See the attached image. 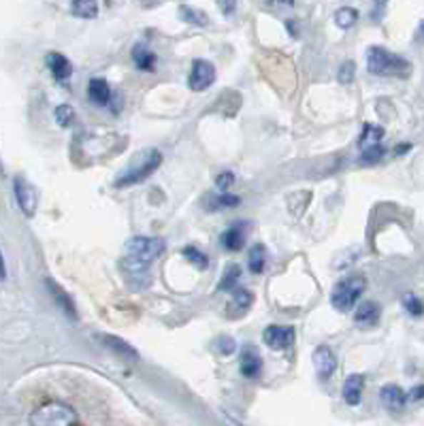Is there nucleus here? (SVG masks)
<instances>
[{
  "instance_id": "f257e3e1",
  "label": "nucleus",
  "mask_w": 424,
  "mask_h": 426,
  "mask_svg": "<svg viewBox=\"0 0 424 426\" xmlns=\"http://www.w3.org/2000/svg\"><path fill=\"white\" fill-rule=\"evenodd\" d=\"M164 252V241L153 237H133L126 243V258L122 263L124 269H133L135 273H143L149 263H153Z\"/></svg>"
},
{
  "instance_id": "f03ea898",
  "label": "nucleus",
  "mask_w": 424,
  "mask_h": 426,
  "mask_svg": "<svg viewBox=\"0 0 424 426\" xmlns=\"http://www.w3.org/2000/svg\"><path fill=\"white\" fill-rule=\"evenodd\" d=\"M367 69L373 75L380 77H408L412 66L405 58L384 49V47H371L367 51Z\"/></svg>"
},
{
  "instance_id": "7ed1b4c3",
  "label": "nucleus",
  "mask_w": 424,
  "mask_h": 426,
  "mask_svg": "<svg viewBox=\"0 0 424 426\" xmlns=\"http://www.w3.org/2000/svg\"><path fill=\"white\" fill-rule=\"evenodd\" d=\"M30 426H79V418L73 407L58 401H49L32 412Z\"/></svg>"
},
{
  "instance_id": "20e7f679",
  "label": "nucleus",
  "mask_w": 424,
  "mask_h": 426,
  "mask_svg": "<svg viewBox=\"0 0 424 426\" xmlns=\"http://www.w3.org/2000/svg\"><path fill=\"white\" fill-rule=\"evenodd\" d=\"M365 285H367V282H365L363 275H350V278L341 280L339 284L335 285L333 296H330L333 307L339 309V311H350L358 303V298L363 296Z\"/></svg>"
},
{
  "instance_id": "39448f33",
  "label": "nucleus",
  "mask_w": 424,
  "mask_h": 426,
  "mask_svg": "<svg viewBox=\"0 0 424 426\" xmlns=\"http://www.w3.org/2000/svg\"><path fill=\"white\" fill-rule=\"evenodd\" d=\"M160 162H162V156H160V151H156V149H149L145 156L141 158V162L135 166V168H131L126 175H122L120 179H118V188H128V186H135V183H139V181H145L158 166H160Z\"/></svg>"
},
{
  "instance_id": "423d86ee",
  "label": "nucleus",
  "mask_w": 424,
  "mask_h": 426,
  "mask_svg": "<svg viewBox=\"0 0 424 426\" xmlns=\"http://www.w3.org/2000/svg\"><path fill=\"white\" fill-rule=\"evenodd\" d=\"M216 79V66L207 60H194L192 64V71L188 75V83H190V90L194 92H203L207 90Z\"/></svg>"
},
{
  "instance_id": "0eeeda50",
  "label": "nucleus",
  "mask_w": 424,
  "mask_h": 426,
  "mask_svg": "<svg viewBox=\"0 0 424 426\" xmlns=\"http://www.w3.org/2000/svg\"><path fill=\"white\" fill-rule=\"evenodd\" d=\"M13 190H15V198H17V203H19V209H21L26 215H34V211H36V192H34V188H32L26 179L15 177Z\"/></svg>"
},
{
  "instance_id": "6e6552de",
  "label": "nucleus",
  "mask_w": 424,
  "mask_h": 426,
  "mask_svg": "<svg viewBox=\"0 0 424 426\" xmlns=\"http://www.w3.org/2000/svg\"><path fill=\"white\" fill-rule=\"evenodd\" d=\"M263 339L271 350H286L294 343V328L290 326H267Z\"/></svg>"
},
{
  "instance_id": "1a4fd4ad",
  "label": "nucleus",
  "mask_w": 424,
  "mask_h": 426,
  "mask_svg": "<svg viewBox=\"0 0 424 426\" xmlns=\"http://www.w3.org/2000/svg\"><path fill=\"white\" fill-rule=\"evenodd\" d=\"M313 367H316L320 380H328L335 373V369H337V356H335V352L328 345H320L313 352Z\"/></svg>"
},
{
  "instance_id": "9d476101",
  "label": "nucleus",
  "mask_w": 424,
  "mask_h": 426,
  "mask_svg": "<svg viewBox=\"0 0 424 426\" xmlns=\"http://www.w3.org/2000/svg\"><path fill=\"white\" fill-rule=\"evenodd\" d=\"M380 315H382V309L375 300H365L356 307V313H354V320L358 326L363 328H369V326H375L380 322Z\"/></svg>"
},
{
  "instance_id": "9b49d317",
  "label": "nucleus",
  "mask_w": 424,
  "mask_h": 426,
  "mask_svg": "<svg viewBox=\"0 0 424 426\" xmlns=\"http://www.w3.org/2000/svg\"><path fill=\"white\" fill-rule=\"evenodd\" d=\"M239 367H241V373H243L246 377H256V375L263 371V360H261L258 350L246 345L243 352H241V362H239Z\"/></svg>"
},
{
  "instance_id": "f8f14e48",
  "label": "nucleus",
  "mask_w": 424,
  "mask_h": 426,
  "mask_svg": "<svg viewBox=\"0 0 424 426\" xmlns=\"http://www.w3.org/2000/svg\"><path fill=\"white\" fill-rule=\"evenodd\" d=\"M47 69L54 75L56 81H66L73 75V66L71 60L62 54H49L47 56Z\"/></svg>"
},
{
  "instance_id": "ddd939ff",
  "label": "nucleus",
  "mask_w": 424,
  "mask_h": 426,
  "mask_svg": "<svg viewBox=\"0 0 424 426\" xmlns=\"http://www.w3.org/2000/svg\"><path fill=\"white\" fill-rule=\"evenodd\" d=\"M47 288H49V294L54 296V300H56V305L71 318V320H77V307H75V303H73V298L60 288V285L56 284L54 280H47L45 282Z\"/></svg>"
},
{
  "instance_id": "4468645a",
  "label": "nucleus",
  "mask_w": 424,
  "mask_h": 426,
  "mask_svg": "<svg viewBox=\"0 0 424 426\" xmlns=\"http://www.w3.org/2000/svg\"><path fill=\"white\" fill-rule=\"evenodd\" d=\"M220 241H222V245H224L228 252H239V250L243 248V243H246V224L239 222V224L231 226L228 230L222 233Z\"/></svg>"
},
{
  "instance_id": "2eb2a0df",
  "label": "nucleus",
  "mask_w": 424,
  "mask_h": 426,
  "mask_svg": "<svg viewBox=\"0 0 424 426\" xmlns=\"http://www.w3.org/2000/svg\"><path fill=\"white\" fill-rule=\"evenodd\" d=\"M101 343L103 345H107L111 352H116L118 356H122V358H133V360H137L139 358V352L131 345V343H126L124 339H120V337H113V335H101Z\"/></svg>"
},
{
  "instance_id": "dca6fc26",
  "label": "nucleus",
  "mask_w": 424,
  "mask_h": 426,
  "mask_svg": "<svg viewBox=\"0 0 424 426\" xmlns=\"http://www.w3.org/2000/svg\"><path fill=\"white\" fill-rule=\"evenodd\" d=\"M363 388H365V377L363 375H350L343 382V399L348 405H358L360 397H363Z\"/></svg>"
},
{
  "instance_id": "f3484780",
  "label": "nucleus",
  "mask_w": 424,
  "mask_h": 426,
  "mask_svg": "<svg viewBox=\"0 0 424 426\" xmlns=\"http://www.w3.org/2000/svg\"><path fill=\"white\" fill-rule=\"evenodd\" d=\"M88 96L94 105L99 107H107L109 101H111V88L107 86L105 79H92L90 86H88Z\"/></svg>"
},
{
  "instance_id": "a211bd4d",
  "label": "nucleus",
  "mask_w": 424,
  "mask_h": 426,
  "mask_svg": "<svg viewBox=\"0 0 424 426\" xmlns=\"http://www.w3.org/2000/svg\"><path fill=\"white\" fill-rule=\"evenodd\" d=\"M380 397H382V401L386 403V407H390V410H401V407H405V403H408V395L403 392V388H399V386H395V384L384 386V388L380 390Z\"/></svg>"
},
{
  "instance_id": "6ab92c4d",
  "label": "nucleus",
  "mask_w": 424,
  "mask_h": 426,
  "mask_svg": "<svg viewBox=\"0 0 424 426\" xmlns=\"http://www.w3.org/2000/svg\"><path fill=\"white\" fill-rule=\"evenodd\" d=\"M252 300H254L252 292H248V290H243V288H237L235 294H233L231 313H233V315H243V313L252 307Z\"/></svg>"
},
{
  "instance_id": "aec40b11",
  "label": "nucleus",
  "mask_w": 424,
  "mask_h": 426,
  "mask_svg": "<svg viewBox=\"0 0 424 426\" xmlns=\"http://www.w3.org/2000/svg\"><path fill=\"white\" fill-rule=\"evenodd\" d=\"M71 11L75 17L94 19L99 15V4L94 0H75V2H71Z\"/></svg>"
},
{
  "instance_id": "412c9836",
  "label": "nucleus",
  "mask_w": 424,
  "mask_h": 426,
  "mask_svg": "<svg viewBox=\"0 0 424 426\" xmlns=\"http://www.w3.org/2000/svg\"><path fill=\"white\" fill-rule=\"evenodd\" d=\"M265 260H267V250H265V245H261V243L252 245V248H250V254H248L250 271H252V273H263Z\"/></svg>"
},
{
  "instance_id": "4be33fe9",
  "label": "nucleus",
  "mask_w": 424,
  "mask_h": 426,
  "mask_svg": "<svg viewBox=\"0 0 424 426\" xmlns=\"http://www.w3.org/2000/svg\"><path fill=\"white\" fill-rule=\"evenodd\" d=\"M384 137V128L382 126H375V124H367L363 128V135H360V147L367 149V147H373V145H380Z\"/></svg>"
},
{
  "instance_id": "5701e85b",
  "label": "nucleus",
  "mask_w": 424,
  "mask_h": 426,
  "mask_svg": "<svg viewBox=\"0 0 424 426\" xmlns=\"http://www.w3.org/2000/svg\"><path fill=\"white\" fill-rule=\"evenodd\" d=\"M133 60H135V64L141 71H153V66H156V56L147 47H143V45H137L133 49Z\"/></svg>"
},
{
  "instance_id": "b1692460",
  "label": "nucleus",
  "mask_w": 424,
  "mask_h": 426,
  "mask_svg": "<svg viewBox=\"0 0 424 426\" xmlns=\"http://www.w3.org/2000/svg\"><path fill=\"white\" fill-rule=\"evenodd\" d=\"M358 19V11L352 9V6H341L337 13H335V24L341 28V30H350Z\"/></svg>"
},
{
  "instance_id": "393cba45",
  "label": "nucleus",
  "mask_w": 424,
  "mask_h": 426,
  "mask_svg": "<svg viewBox=\"0 0 424 426\" xmlns=\"http://www.w3.org/2000/svg\"><path fill=\"white\" fill-rule=\"evenodd\" d=\"M239 278H241V269H239L237 265L228 267V269H226V273H224V278H222V282H220V285H218V290H220V292L237 290V282H239Z\"/></svg>"
},
{
  "instance_id": "a878e982",
  "label": "nucleus",
  "mask_w": 424,
  "mask_h": 426,
  "mask_svg": "<svg viewBox=\"0 0 424 426\" xmlns=\"http://www.w3.org/2000/svg\"><path fill=\"white\" fill-rule=\"evenodd\" d=\"M183 258L190 263V265H194L198 271H203V269H207V265H209V260H207V256L203 254V252H198L196 248H192V245H188L186 250H183Z\"/></svg>"
},
{
  "instance_id": "bb28decb",
  "label": "nucleus",
  "mask_w": 424,
  "mask_h": 426,
  "mask_svg": "<svg viewBox=\"0 0 424 426\" xmlns=\"http://www.w3.org/2000/svg\"><path fill=\"white\" fill-rule=\"evenodd\" d=\"M403 307H405V311H408L410 315H414V318H418V315H423L424 313V303L416 294H405V296H403Z\"/></svg>"
},
{
  "instance_id": "cd10ccee",
  "label": "nucleus",
  "mask_w": 424,
  "mask_h": 426,
  "mask_svg": "<svg viewBox=\"0 0 424 426\" xmlns=\"http://www.w3.org/2000/svg\"><path fill=\"white\" fill-rule=\"evenodd\" d=\"M179 13H181V19H186L188 24H194V26H207V17H205V13H196V11H192L188 4H181V6H179Z\"/></svg>"
},
{
  "instance_id": "c85d7f7f",
  "label": "nucleus",
  "mask_w": 424,
  "mask_h": 426,
  "mask_svg": "<svg viewBox=\"0 0 424 426\" xmlns=\"http://www.w3.org/2000/svg\"><path fill=\"white\" fill-rule=\"evenodd\" d=\"M384 153H386V149H384L382 145L367 147V149H363V153H360V162H363V164H375V162H380V160L384 158Z\"/></svg>"
},
{
  "instance_id": "c756f323",
  "label": "nucleus",
  "mask_w": 424,
  "mask_h": 426,
  "mask_svg": "<svg viewBox=\"0 0 424 426\" xmlns=\"http://www.w3.org/2000/svg\"><path fill=\"white\" fill-rule=\"evenodd\" d=\"M241 203L239 196L235 194H222V196H216L209 205V209H231V207H237Z\"/></svg>"
},
{
  "instance_id": "7c9ffc66",
  "label": "nucleus",
  "mask_w": 424,
  "mask_h": 426,
  "mask_svg": "<svg viewBox=\"0 0 424 426\" xmlns=\"http://www.w3.org/2000/svg\"><path fill=\"white\" fill-rule=\"evenodd\" d=\"M56 122L60 124V126H71L73 122H75V111H73V107H69V105H60V107H56Z\"/></svg>"
},
{
  "instance_id": "2f4dec72",
  "label": "nucleus",
  "mask_w": 424,
  "mask_h": 426,
  "mask_svg": "<svg viewBox=\"0 0 424 426\" xmlns=\"http://www.w3.org/2000/svg\"><path fill=\"white\" fill-rule=\"evenodd\" d=\"M354 73H356V66H354V62H343L341 66H339V71H337V79L341 81V83H352V79H354Z\"/></svg>"
},
{
  "instance_id": "473e14b6",
  "label": "nucleus",
  "mask_w": 424,
  "mask_h": 426,
  "mask_svg": "<svg viewBox=\"0 0 424 426\" xmlns=\"http://www.w3.org/2000/svg\"><path fill=\"white\" fill-rule=\"evenodd\" d=\"M216 183H218V188H220L222 192H226V190L235 183V175H233V173H222V175L216 177Z\"/></svg>"
},
{
  "instance_id": "72a5a7b5",
  "label": "nucleus",
  "mask_w": 424,
  "mask_h": 426,
  "mask_svg": "<svg viewBox=\"0 0 424 426\" xmlns=\"http://www.w3.org/2000/svg\"><path fill=\"white\" fill-rule=\"evenodd\" d=\"M218 348H220V352L226 356V354H231V352L235 350V341H233V339H228V337H222V339L218 341Z\"/></svg>"
},
{
  "instance_id": "f704fd0d",
  "label": "nucleus",
  "mask_w": 424,
  "mask_h": 426,
  "mask_svg": "<svg viewBox=\"0 0 424 426\" xmlns=\"http://www.w3.org/2000/svg\"><path fill=\"white\" fill-rule=\"evenodd\" d=\"M424 399V386H416L410 395H408V401H420Z\"/></svg>"
},
{
  "instance_id": "c9c22d12",
  "label": "nucleus",
  "mask_w": 424,
  "mask_h": 426,
  "mask_svg": "<svg viewBox=\"0 0 424 426\" xmlns=\"http://www.w3.org/2000/svg\"><path fill=\"white\" fill-rule=\"evenodd\" d=\"M220 6L224 9V13L228 15L231 11H235V2H220Z\"/></svg>"
},
{
  "instance_id": "e433bc0d",
  "label": "nucleus",
  "mask_w": 424,
  "mask_h": 426,
  "mask_svg": "<svg viewBox=\"0 0 424 426\" xmlns=\"http://www.w3.org/2000/svg\"><path fill=\"white\" fill-rule=\"evenodd\" d=\"M410 147H412V145H410V143H405V145H399V147H397L395 151H397V156H401V153H405V151H408Z\"/></svg>"
},
{
  "instance_id": "4c0bfd02",
  "label": "nucleus",
  "mask_w": 424,
  "mask_h": 426,
  "mask_svg": "<svg viewBox=\"0 0 424 426\" xmlns=\"http://www.w3.org/2000/svg\"><path fill=\"white\" fill-rule=\"evenodd\" d=\"M4 278V260H2V254H0V282Z\"/></svg>"
},
{
  "instance_id": "58836bf2",
  "label": "nucleus",
  "mask_w": 424,
  "mask_h": 426,
  "mask_svg": "<svg viewBox=\"0 0 424 426\" xmlns=\"http://www.w3.org/2000/svg\"><path fill=\"white\" fill-rule=\"evenodd\" d=\"M420 34L424 36V21H423V26H420Z\"/></svg>"
}]
</instances>
